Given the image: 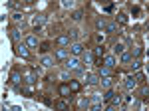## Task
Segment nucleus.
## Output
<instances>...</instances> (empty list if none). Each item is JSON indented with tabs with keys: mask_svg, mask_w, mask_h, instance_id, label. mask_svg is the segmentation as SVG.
Masks as SVG:
<instances>
[{
	"mask_svg": "<svg viewBox=\"0 0 149 111\" xmlns=\"http://www.w3.org/2000/svg\"><path fill=\"white\" fill-rule=\"evenodd\" d=\"M14 52H16V54L20 56V58H28V56H30V48H28V44H26V42H18V44H16V48H14Z\"/></svg>",
	"mask_w": 149,
	"mask_h": 111,
	"instance_id": "f257e3e1",
	"label": "nucleus"
},
{
	"mask_svg": "<svg viewBox=\"0 0 149 111\" xmlns=\"http://www.w3.org/2000/svg\"><path fill=\"white\" fill-rule=\"evenodd\" d=\"M70 54L72 56H81L84 54V44H81V42H72V46H70Z\"/></svg>",
	"mask_w": 149,
	"mask_h": 111,
	"instance_id": "f03ea898",
	"label": "nucleus"
},
{
	"mask_svg": "<svg viewBox=\"0 0 149 111\" xmlns=\"http://www.w3.org/2000/svg\"><path fill=\"white\" fill-rule=\"evenodd\" d=\"M78 67H80V60H78V56H70V60L66 62V69L74 71V69H78Z\"/></svg>",
	"mask_w": 149,
	"mask_h": 111,
	"instance_id": "7ed1b4c3",
	"label": "nucleus"
},
{
	"mask_svg": "<svg viewBox=\"0 0 149 111\" xmlns=\"http://www.w3.org/2000/svg\"><path fill=\"white\" fill-rule=\"evenodd\" d=\"M123 85H125V89H129V91L135 89L137 87V78H135V76H127L125 81H123Z\"/></svg>",
	"mask_w": 149,
	"mask_h": 111,
	"instance_id": "20e7f679",
	"label": "nucleus"
},
{
	"mask_svg": "<svg viewBox=\"0 0 149 111\" xmlns=\"http://www.w3.org/2000/svg\"><path fill=\"white\" fill-rule=\"evenodd\" d=\"M24 81H26L28 85H34L36 81H38V74H36V71H26V74H24Z\"/></svg>",
	"mask_w": 149,
	"mask_h": 111,
	"instance_id": "39448f33",
	"label": "nucleus"
},
{
	"mask_svg": "<svg viewBox=\"0 0 149 111\" xmlns=\"http://www.w3.org/2000/svg\"><path fill=\"white\" fill-rule=\"evenodd\" d=\"M54 60H56V58H54V56H42V58H40V64H42V67H52L54 66Z\"/></svg>",
	"mask_w": 149,
	"mask_h": 111,
	"instance_id": "423d86ee",
	"label": "nucleus"
},
{
	"mask_svg": "<svg viewBox=\"0 0 149 111\" xmlns=\"http://www.w3.org/2000/svg\"><path fill=\"white\" fill-rule=\"evenodd\" d=\"M72 93H74V91L70 89V81L60 85V95H62V97H70V99H72Z\"/></svg>",
	"mask_w": 149,
	"mask_h": 111,
	"instance_id": "0eeeda50",
	"label": "nucleus"
},
{
	"mask_svg": "<svg viewBox=\"0 0 149 111\" xmlns=\"http://www.w3.org/2000/svg\"><path fill=\"white\" fill-rule=\"evenodd\" d=\"M22 76H20V74H18V71H12L10 74V83L12 85H16V87H20V81H22Z\"/></svg>",
	"mask_w": 149,
	"mask_h": 111,
	"instance_id": "6e6552de",
	"label": "nucleus"
},
{
	"mask_svg": "<svg viewBox=\"0 0 149 111\" xmlns=\"http://www.w3.org/2000/svg\"><path fill=\"white\" fill-rule=\"evenodd\" d=\"M86 83H88V85H97V83H100V76H95V74H86Z\"/></svg>",
	"mask_w": 149,
	"mask_h": 111,
	"instance_id": "1a4fd4ad",
	"label": "nucleus"
},
{
	"mask_svg": "<svg viewBox=\"0 0 149 111\" xmlns=\"http://www.w3.org/2000/svg\"><path fill=\"white\" fill-rule=\"evenodd\" d=\"M81 58H84V64H93V62H95V56H93V52H88V50H84Z\"/></svg>",
	"mask_w": 149,
	"mask_h": 111,
	"instance_id": "9d476101",
	"label": "nucleus"
},
{
	"mask_svg": "<svg viewBox=\"0 0 149 111\" xmlns=\"http://www.w3.org/2000/svg\"><path fill=\"white\" fill-rule=\"evenodd\" d=\"M68 48H64V46H62V48H60V50H56V54H54V58H56V60H66V58H68Z\"/></svg>",
	"mask_w": 149,
	"mask_h": 111,
	"instance_id": "9b49d317",
	"label": "nucleus"
},
{
	"mask_svg": "<svg viewBox=\"0 0 149 111\" xmlns=\"http://www.w3.org/2000/svg\"><path fill=\"white\" fill-rule=\"evenodd\" d=\"M32 24H34V28H36V26H44V24H46V16L36 14L34 18H32Z\"/></svg>",
	"mask_w": 149,
	"mask_h": 111,
	"instance_id": "f8f14e48",
	"label": "nucleus"
},
{
	"mask_svg": "<svg viewBox=\"0 0 149 111\" xmlns=\"http://www.w3.org/2000/svg\"><path fill=\"white\" fill-rule=\"evenodd\" d=\"M100 78H111V67L100 66Z\"/></svg>",
	"mask_w": 149,
	"mask_h": 111,
	"instance_id": "ddd939ff",
	"label": "nucleus"
},
{
	"mask_svg": "<svg viewBox=\"0 0 149 111\" xmlns=\"http://www.w3.org/2000/svg\"><path fill=\"white\" fill-rule=\"evenodd\" d=\"M56 42H58V46H64V48H66V46H70V42H72V40H70L68 34H64V36H60V38H58Z\"/></svg>",
	"mask_w": 149,
	"mask_h": 111,
	"instance_id": "4468645a",
	"label": "nucleus"
},
{
	"mask_svg": "<svg viewBox=\"0 0 149 111\" xmlns=\"http://www.w3.org/2000/svg\"><path fill=\"white\" fill-rule=\"evenodd\" d=\"M103 66L113 67L115 66V56H103Z\"/></svg>",
	"mask_w": 149,
	"mask_h": 111,
	"instance_id": "2eb2a0df",
	"label": "nucleus"
},
{
	"mask_svg": "<svg viewBox=\"0 0 149 111\" xmlns=\"http://www.w3.org/2000/svg\"><path fill=\"white\" fill-rule=\"evenodd\" d=\"M10 38H12V42H16V44H18V42L22 40V32H20V30H12Z\"/></svg>",
	"mask_w": 149,
	"mask_h": 111,
	"instance_id": "dca6fc26",
	"label": "nucleus"
},
{
	"mask_svg": "<svg viewBox=\"0 0 149 111\" xmlns=\"http://www.w3.org/2000/svg\"><path fill=\"white\" fill-rule=\"evenodd\" d=\"M26 44H28V48H38V38L36 36H28L26 38Z\"/></svg>",
	"mask_w": 149,
	"mask_h": 111,
	"instance_id": "f3484780",
	"label": "nucleus"
},
{
	"mask_svg": "<svg viewBox=\"0 0 149 111\" xmlns=\"http://www.w3.org/2000/svg\"><path fill=\"white\" fill-rule=\"evenodd\" d=\"M119 60H121V64H129V62H133V56L123 52V54H119Z\"/></svg>",
	"mask_w": 149,
	"mask_h": 111,
	"instance_id": "a211bd4d",
	"label": "nucleus"
},
{
	"mask_svg": "<svg viewBox=\"0 0 149 111\" xmlns=\"http://www.w3.org/2000/svg\"><path fill=\"white\" fill-rule=\"evenodd\" d=\"M70 89L74 91V93H78L81 89V85H80V81H76V79H70Z\"/></svg>",
	"mask_w": 149,
	"mask_h": 111,
	"instance_id": "6ab92c4d",
	"label": "nucleus"
},
{
	"mask_svg": "<svg viewBox=\"0 0 149 111\" xmlns=\"http://www.w3.org/2000/svg\"><path fill=\"white\" fill-rule=\"evenodd\" d=\"M68 36H70V40H72V42H76V40L80 38V30H78V28H74V30H70V32H68Z\"/></svg>",
	"mask_w": 149,
	"mask_h": 111,
	"instance_id": "aec40b11",
	"label": "nucleus"
},
{
	"mask_svg": "<svg viewBox=\"0 0 149 111\" xmlns=\"http://www.w3.org/2000/svg\"><path fill=\"white\" fill-rule=\"evenodd\" d=\"M81 18H84V12H81V10H74V12H72V20L80 22Z\"/></svg>",
	"mask_w": 149,
	"mask_h": 111,
	"instance_id": "412c9836",
	"label": "nucleus"
},
{
	"mask_svg": "<svg viewBox=\"0 0 149 111\" xmlns=\"http://www.w3.org/2000/svg\"><path fill=\"white\" fill-rule=\"evenodd\" d=\"M60 4H62V8H66V10H68V8H74V4H76V0H62Z\"/></svg>",
	"mask_w": 149,
	"mask_h": 111,
	"instance_id": "4be33fe9",
	"label": "nucleus"
},
{
	"mask_svg": "<svg viewBox=\"0 0 149 111\" xmlns=\"http://www.w3.org/2000/svg\"><path fill=\"white\" fill-rule=\"evenodd\" d=\"M113 95H115V91H113V89H111V87H109V89H107V91H105V95H103V101H107V103H109Z\"/></svg>",
	"mask_w": 149,
	"mask_h": 111,
	"instance_id": "5701e85b",
	"label": "nucleus"
},
{
	"mask_svg": "<svg viewBox=\"0 0 149 111\" xmlns=\"http://www.w3.org/2000/svg\"><path fill=\"white\" fill-rule=\"evenodd\" d=\"M103 54H105V48H103V46H97V48L93 50V56H95V58H102Z\"/></svg>",
	"mask_w": 149,
	"mask_h": 111,
	"instance_id": "b1692460",
	"label": "nucleus"
},
{
	"mask_svg": "<svg viewBox=\"0 0 149 111\" xmlns=\"http://www.w3.org/2000/svg\"><path fill=\"white\" fill-rule=\"evenodd\" d=\"M100 83H102V87H105V89L111 87V79H109V78H102V79H100Z\"/></svg>",
	"mask_w": 149,
	"mask_h": 111,
	"instance_id": "393cba45",
	"label": "nucleus"
},
{
	"mask_svg": "<svg viewBox=\"0 0 149 111\" xmlns=\"http://www.w3.org/2000/svg\"><path fill=\"white\" fill-rule=\"evenodd\" d=\"M95 26H97V30H105V28H107V20H103V18H100V20H97V24H95Z\"/></svg>",
	"mask_w": 149,
	"mask_h": 111,
	"instance_id": "a878e982",
	"label": "nucleus"
},
{
	"mask_svg": "<svg viewBox=\"0 0 149 111\" xmlns=\"http://www.w3.org/2000/svg\"><path fill=\"white\" fill-rule=\"evenodd\" d=\"M60 79H64V81H70V79H72V74H70V69H64V71L60 74Z\"/></svg>",
	"mask_w": 149,
	"mask_h": 111,
	"instance_id": "bb28decb",
	"label": "nucleus"
},
{
	"mask_svg": "<svg viewBox=\"0 0 149 111\" xmlns=\"http://www.w3.org/2000/svg\"><path fill=\"white\" fill-rule=\"evenodd\" d=\"M78 107H80V109H84V107H90V99H86V97H81V99L78 101Z\"/></svg>",
	"mask_w": 149,
	"mask_h": 111,
	"instance_id": "cd10ccee",
	"label": "nucleus"
},
{
	"mask_svg": "<svg viewBox=\"0 0 149 111\" xmlns=\"http://www.w3.org/2000/svg\"><path fill=\"white\" fill-rule=\"evenodd\" d=\"M121 101H123V99H121V95L117 93V95H113V97H111V101H109V103H111V105H113V107H115V105H119Z\"/></svg>",
	"mask_w": 149,
	"mask_h": 111,
	"instance_id": "c85d7f7f",
	"label": "nucleus"
},
{
	"mask_svg": "<svg viewBox=\"0 0 149 111\" xmlns=\"http://www.w3.org/2000/svg\"><path fill=\"white\" fill-rule=\"evenodd\" d=\"M113 52H115V54H123V52H125V46H123V44H115L113 46Z\"/></svg>",
	"mask_w": 149,
	"mask_h": 111,
	"instance_id": "c756f323",
	"label": "nucleus"
},
{
	"mask_svg": "<svg viewBox=\"0 0 149 111\" xmlns=\"http://www.w3.org/2000/svg\"><path fill=\"white\" fill-rule=\"evenodd\" d=\"M141 66H143V62H141V60H133V64H131V67H133L135 71H139V69H141Z\"/></svg>",
	"mask_w": 149,
	"mask_h": 111,
	"instance_id": "7c9ffc66",
	"label": "nucleus"
},
{
	"mask_svg": "<svg viewBox=\"0 0 149 111\" xmlns=\"http://www.w3.org/2000/svg\"><path fill=\"white\" fill-rule=\"evenodd\" d=\"M117 30V24L115 22H107V28H105V32H115Z\"/></svg>",
	"mask_w": 149,
	"mask_h": 111,
	"instance_id": "2f4dec72",
	"label": "nucleus"
},
{
	"mask_svg": "<svg viewBox=\"0 0 149 111\" xmlns=\"http://www.w3.org/2000/svg\"><path fill=\"white\" fill-rule=\"evenodd\" d=\"M74 74H76V76H78V78H84V76H86V69H84V67H78V69H74Z\"/></svg>",
	"mask_w": 149,
	"mask_h": 111,
	"instance_id": "473e14b6",
	"label": "nucleus"
},
{
	"mask_svg": "<svg viewBox=\"0 0 149 111\" xmlns=\"http://www.w3.org/2000/svg\"><path fill=\"white\" fill-rule=\"evenodd\" d=\"M117 22L119 24H127V16L125 14H117Z\"/></svg>",
	"mask_w": 149,
	"mask_h": 111,
	"instance_id": "72a5a7b5",
	"label": "nucleus"
},
{
	"mask_svg": "<svg viewBox=\"0 0 149 111\" xmlns=\"http://www.w3.org/2000/svg\"><path fill=\"white\" fill-rule=\"evenodd\" d=\"M12 18H14L16 22H22V12H14V14H12Z\"/></svg>",
	"mask_w": 149,
	"mask_h": 111,
	"instance_id": "f704fd0d",
	"label": "nucleus"
},
{
	"mask_svg": "<svg viewBox=\"0 0 149 111\" xmlns=\"http://www.w3.org/2000/svg\"><path fill=\"white\" fill-rule=\"evenodd\" d=\"M56 107H58V109H68V103H66V101H58Z\"/></svg>",
	"mask_w": 149,
	"mask_h": 111,
	"instance_id": "c9c22d12",
	"label": "nucleus"
},
{
	"mask_svg": "<svg viewBox=\"0 0 149 111\" xmlns=\"http://www.w3.org/2000/svg\"><path fill=\"white\" fill-rule=\"evenodd\" d=\"M90 109L92 111H102V103H93V105H90Z\"/></svg>",
	"mask_w": 149,
	"mask_h": 111,
	"instance_id": "e433bc0d",
	"label": "nucleus"
},
{
	"mask_svg": "<svg viewBox=\"0 0 149 111\" xmlns=\"http://www.w3.org/2000/svg\"><path fill=\"white\" fill-rule=\"evenodd\" d=\"M141 97H149V89L147 87H141Z\"/></svg>",
	"mask_w": 149,
	"mask_h": 111,
	"instance_id": "4c0bfd02",
	"label": "nucleus"
},
{
	"mask_svg": "<svg viewBox=\"0 0 149 111\" xmlns=\"http://www.w3.org/2000/svg\"><path fill=\"white\" fill-rule=\"evenodd\" d=\"M139 54H141V48H133V58H139Z\"/></svg>",
	"mask_w": 149,
	"mask_h": 111,
	"instance_id": "58836bf2",
	"label": "nucleus"
},
{
	"mask_svg": "<svg viewBox=\"0 0 149 111\" xmlns=\"http://www.w3.org/2000/svg\"><path fill=\"white\" fill-rule=\"evenodd\" d=\"M48 48H50V44H48V42H44V44H42V46H40V50H42V52H46V50H48Z\"/></svg>",
	"mask_w": 149,
	"mask_h": 111,
	"instance_id": "ea45409f",
	"label": "nucleus"
},
{
	"mask_svg": "<svg viewBox=\"0 0 149 111\" xmlns=\"http://www.w3.org/2000/svg\"><path fill=\"white\" fill-rule=\"evenodd\" d=\"M123 103H125V105H127V103H131V95H125V97H123Z\"/></svg>",
	"mask_w": 149,
	"mask_h": 111,
	"instance_id": "a19ab883",
	"label": "nucleus"
},
{
	"mask_svg": "<svg viewBox=\"0 0 149 111\" xmlns=\"http://www.w3.org/2000/svg\"><path fill=\"white\" fill-rule=\"evenodd\" d=\"M102 101V95H93V103H100Z\"/></svg>",
	"mask_w": 149,
	"mask_h": 111,
	"instance_id": "79ce46f5",
	"label": "nucleus"
},
{
	"mask_svg": "<svg viewBox=\"0 0 149 111\" xmlns=\"http://www.w3.org/2000/svg\"><path fill=\"white\" fill-rule=\"evenodd\" d=\"M26 2H28V4H32V2H36V0H26Z\"/></svg>",
	"mask_w": 149,
	"mask_h": 111,
	"instance_id": "37998d69",
	"label": "nucleus"
}]
</instances>
